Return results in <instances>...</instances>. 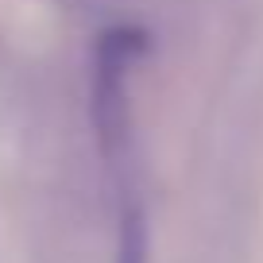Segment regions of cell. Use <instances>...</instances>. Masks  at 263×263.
Here are the masks:
<instances>
[{"instance_id": "cell-2", "label": "cell", "mask_w": 263, "mask_h": 263, "mask_svg": "<svg viewBox=\"0 0 263 263\" xmlns=\"http://www.w3.org/2000/svg\"><path fill=\"white\" fill-rule=\"evenodd\" d=\"M112 263H151V224L147 209L136 197H124L116 217V252Z\"/></svg>"}, {"instance_id": "cell-1", "label": "cell", "mask_w": 263, "mask_h": 263, "mask_svg": "<svg viewBox=\"0 0 263 263\" xmlns=\"http://www.w3.org/2000/svg\"><path fill=\"white\" fill-rule=\"evenodd\" d=\"M147 50H151V39L140 27H108V31L97 35V47H93L89 112H93V132H97L101 155H105L108 166H124L132 155L128 78Z\"/></svg>"}]
</instances>
